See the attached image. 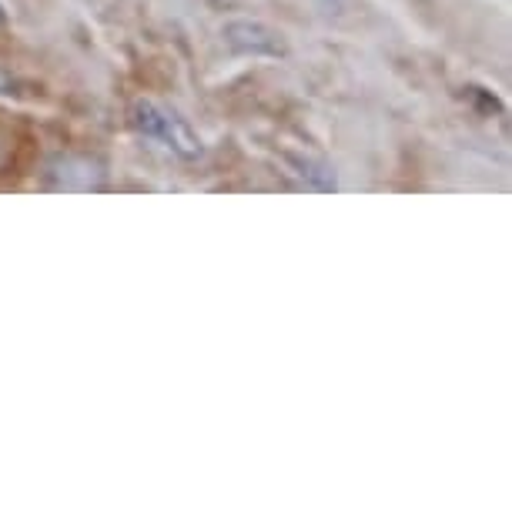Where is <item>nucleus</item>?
Wrapping results in <instances>:
<instances>
[{"label":"nucleus","mask_w":512,"mask_h":512,"mask_svg":"<svg viewBox=\"0 0 512 512\" xmlns=\"http://www.w3.org/2000/svg\"><path fill=\"white\" fill-rule=\"evenodd\" d=\"M131 128L148 141H161L168 151H175L181 161L201 158V138L191 131V124L178 111L164 108L151 98H138L131 104Z\"/></svg>","instance_id":"nucleus-1"},{"label":"nucleus","mask_w":512,"mask_h":512,"mask_svg":"<svg viewBox=\"0 0 512 512\" xmlns=\"http://www.w3.org/2000/svg\"><path fill=\"white\" fill-rule=\"evenodd\" d=\"M221 37H225V47L231 54L241 57H285L288 54V41L278 27L255 21V17H235L221 27Z\"/></svg>","instance_id":"nucleus-2"},{"label":"nucleus","mask_w":512,"mask_h":512,"mask_svg":"<svg viewBox=\"0 0 512 512\" xmlns=\"http://www.w3.org/2000/svg\"><path fill=\"white\" fill-rule=\"evenodd\" d=\"M47 175L57 188H67V191H88V188H101L108 171L98 158L91 154H57L47 168Z\"/></svg>","instance_id":"nucleus-3"},{"label":"nucleus","mask_w":512,"mask_h":512,"mask_svg":"<svg viewBox=\"0 0 512 512\" xmlns=\"http://www.w3.org/2000/svg\"><path fill=\"white\" fill-rule=\"evenodd\" d=\"M282 161L292 168V175L302 181L305 188L312 191H322V195H332L338 191V175L335 168L328 164L325 158H318V154H308V151H285Z\"/></svg>","instance_id":"nucleus-4"},{"label":"nucleus","mask_w":512,"mask_h":512,"mask_svg":"<svg viewBox=\"0 0 512 512\" xmlns=\"http://www.w3.org/2000/svg\"><path fill=\"white\" fill-rule=\"evenodd\" d=\"M0 24H7V11H4V0H0Z\"/></svg>","instance_id":"nucleus-5"}]
</instances>
